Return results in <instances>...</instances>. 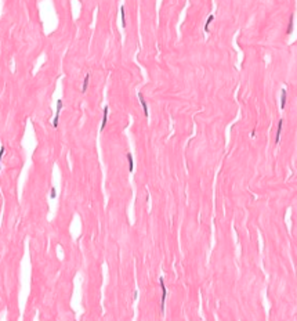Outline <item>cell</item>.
I'll return each mask as SVG.
<instances>
[{
  "instance_id": "cell-1",
  "label": "cell",
  "mask_w": 297,
  "mask_h": 321,
  "mask_svg": "<svg viewBox=\"0 0 297 321\" xmlns=\"http://www.w3.org/2000/svg\"><path fill=\"white\" fill-rule=\"evenodd\" d=\"M159 284H160V288H162V299H160V309H162V313L164 311V302H166V298H167V288L164 285L163 277L159 278Z\"/></svg>"
},
{
  "instance_id": "cell-2",
  "label": "cell",
  "mask_w": 297,
  "mask_h": 321,
  "mask_svg": "<svg viewBox=\"0 0 297 321\" xmlns=\"http://www.w3.org/2000/svg\"><path fill=\"white\" fill-rule=\"evenodd\" d=\"M108 115H109V107L105 105L104 107V115H102V119H101V126H100V132H104V129L107 127L108 125Z\"/></svg>"
},
{
  "instance_id": "cell-3",
  "label": "cell",
  "mask_w": 297,
  "mask_h": 321,
  "mask_svg": "<svg viewBox=\"0 0 297 321\" xmlns=\"http://www.w3.org/2000/svg\"><path fill=\"white\" fill-rule=\"evenodd\" d=\"M138 100L140 102H141V107H142V111H144V115H145V118H148V115H149V112H148V105H146V101L145 98H144V96H142V93H138Z\"/></svg>"
},
{
  "instance_id": "cell-4",
  "label": "cell",
  "mask_w": 297,
  "mask_h": 321,
  "mask_svg": "<svg viewBox=\"0 0 297 321\" xmlns=\"http://www.w3.org/2000/svg\"><path fill=\"white\" fill-rule=\"evenodd\" d=\"M126 159H127V164H129V172H133L134 170V158H133V155H131L130 152H127Z\"/></svg>"
},
{
  "instance_id": "cell-5",
  "label": "cell",
  "mask_w": 297,
  "mask_h": 321,
  "mask_svg": "<svg viewBox=\"0 0 297 321\" xmlns=\"http://www.w3.org/2000/svg\"><path fill=\"white\" fill-rule=\"evenodd\" d=\"M89 83H90V75L87 74V75L84 76V79H83V83H82V89H80V91H82V93H86V91H87Z\"/></svg>"
},
{
  "instance_id": "cell-6",
  "label": "cell",
  "mask_w": 297,
  "mask_h": 321,
  "mask_svg": "<svg viewBox=\"0 0 297 321\" xmlns=\"http://www.w3.org/2000/svg\"><path fill=\"white\" fill-rule=\"evenodd\" d=\"M120 21H122V28H126V11H125V6H120Z\"/></svg>"
},
{
  "instance_id": "cell-7",
  "label": "cell",
  "mask_w": 297,
  "mask_h": 321,
  "mask_svg": "<svg viewBox=\"0 0 297 321\" xmlns=\"http://www.w3.org/2000/svg\"><path fill=\"white\" fill-rule=\"evenodd\" d=\"M214 21V14H210L207 17V19H206V22H205V26H203V31H205V33H207L209 32V26H210V24Z\"/></svg>"
},
{
  "instance_id": "cell-8",
  "label": "cell",
  "mask_w": 297,
  "mask_h": 321,
  "mask_svg": "<svg viewBox=\"0 0 297 321\" xmlns=\"http://www.w3.org/2000/svg\"><path fill=\"white\" fill-rule=\"evenodd\" d=\"M294 29V15L292 14L290 18H289V26H287V29H286V35H290Z\"/></svg>"
},
{
  "instance_id": "cell-9",
  "label": "cell",
  "mask_w": 297,
  "mask_h": 321,
  "mask_svg": "<svg viewBox=\"0 0 297 321\" xmlns=\"http://www.w3.org/2000/svg\"><path fill=\"white\" fill-rule=\"evenodd\" d=\"M282 126H283V119L279 120L278 123V130H276V139H275V143L278 144L279 140H281V134H282Z\"/></svg>"
},
{
  "instance_id": "cell-10",
  "label": "cell",
  "mask_w": 297,
  "mask_h": 321,
  "mask_svg": "<svg viewBox=\"0 0 297 321\" xmlns=\"http://www.w3.org/2000/svg\"><path fill=\"white\" fill-rule=\"evenodd\" d=\"M286 105V89H282V93H281V109H283Z\"/></svg>"
},
{
  "instance_id": "cell-11",
  "label": "cell",
  "mask_w": 297,
  "mask_h": 321,
  "mask_svg": "<svg viewBox=\"0 0 297 321\" xmlns=\"http://www.w3.org/2000/svg\"><path fill=\"white\" fill-rule=\"evenodd\" d=\"M57 198V188L55 187H51L50 188V199H55Z\"/></svg>"
},
{
  "instance_id": "cell-12",
  "label": "cell",
  "mask_w": 297,
  "mask_h": 321,
  "mask_svg": "<svg viewBox=\"0 0 297 321\" xmlns=\"http://www.w3.org/2000/svg\"><path fill=\"white\" fill-rule=\"evenodd\" d=\"M58 122H60V113H55L53 118V127H58Z\"/></svg>"
},
{
  "instance_id": "cell-13",
  "label": "cell",
  "mask_w": 297,
  "mask_h": 321,
  "mask_svg": "<svg viewBox=\"0 0 297 321\" xmlns=\"http://www.w3.org/2000/svg\"><path fill=\"white\" fill-rule=\"evenodd\" d=\"M62 111V100H57V108H55V113H61Z\"/></svg>"
},
{
  "instance_id": "cell-14",
  "label": "cell",
  "mask_w": 297,
  "mask_h": 321,
  "mask_svg": "<svg viewBox=\"0 0 297 321\" xmlns=\"http://www.w3.org/2000/svg\"><path fill=\"white\" fill-rule=\"evenodd\" d=\"M4 152H6V148H4V145H1L0 147V169H1V159L4 157Z\"/></svg>"
},
{
  "instance_id": "cell-15",
  "label": "cell",
  "mask_w": 297,
  "mask_h": 321,
  "mask_svg": "<svg viewBox=\"0 0 297 321\" xmlns=\"http://www.w3.org/2000/svg\"><path fill=\"white\" fill-rule=\"evenodd\" d=\"M250 137H256V130H252V132H250Z\"/></svg>"
},
{
  "instance_id": "cell-16",
  "label": "cell",
  "mask_w": 297,
  "mask_h": 321,
  "mask_svg": "<svg viewBox=\"0 0 297 321\" xmlns=\"http://www.w3.org/2000/svg\"><path fill=\"white\" fill-rule=\"evenodd\" d=\"M134 299H137V296H138V292H137V291H134Z\"/></svg>"
}]
</instances>
